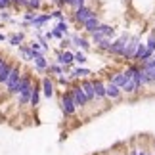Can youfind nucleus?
<instances>
[{"mask_svg":"<svg viewBox=\"0 0 155 155\" xmlns=\"http://www.w3.org/2000/svg\"><path fill=\"white\" fill-rule=\"evenodd\" d=\"M98 31H102L105 37H107V38H111V40L115 38V35H117V29L113 27V25H107V23H102V25L98 27Z\"/></svg>","mask_w":155,"mask_h":155,"instance_id":"nucleus-20","label":"nucleus"},{"mask_svg":"<svg viewBox=\"0 0 155 155\" xmlns=\"http://www.w3.org/2000/svg\"><path fill=\"white\" fill-rule=\"evenodd\" d=\"M59 105H61V111H63V115L65 117H73L75 113H77V104H75V100H73V94H71V90L67 88V92H63L61 94V98H59Z\"/></svg>","mask_w":155,"mask_h":155,"instance_id":"nucleus-1","label":"nucleus"},{"mask_svg":"<svg viewBox=\"0 0 155 155\" xmlns=\"http://www.w3.org/2000/svg\"><path fill=\"white\" fill-rule=\"evenodd\" d=\"M130 153L132 155H153V153H147V151H142V150H132Z\"/></svg>","mask_w":155,"mask_h":155,"instance_id":"nucleus-34","label":"nucleus"},{"mask_svg":"<svg viewBox=\"0 0 155 155\" xmlns=\"http://www.w3.org/2000/svg\"><path fill=\"white\" fill-rule=\"evenodd\" d=\"M146 46H147V50H151V52H155V35H151V37L147 38V42H146Z\"/></svg>","mask_w":155,"mask_h":155,"instance_id":"nucleus-33","label":"nucleus"},{"mask_svg":"<svg viewBox=\"0 0 155 155\" xmlns=\"http://www.w3.org/2000/svg\"><path fill=\"white\" fill-rule=\"evenodd\" d=\"M56 29H59V31H61L63 35H65V37H69V25H67V21H58L56 23Z\"/></svg>","mask_w":155,"mask_h":155,"instance_id":"nucleus-27","label":"nucleus"},{"mask_svg":"<svg viewBox=\"0 0 155 155\" xmlns=\"http://www.w3.org/2000/svg\"><path fill=\"white\" fill-rule=\"evenodd\" d=\"M94 90H96V100H107L105 94V82L100 79H94Z\"/></svg>","mask_w":155,"mask_h":155,"instance_id":"nucleus-17","label":"nucleus"},{"mask_svg":"<svg viewBox=\"0 0 155 155\" xmlns=\"http://www.w3.org/2000/svg\"><path fill=\"white\" fill-rule=\"evenodd\" d=\"M58 84L69 88V86H71V79H67V77H63V75H58Z\"/></svg>","mask_w":155,"mask_h":155,"instance_id":"nucleus-31","label":"nucleus"},{"mask_svg":"<svg viewBox=\"0 0 155 155\" xmlns=\"http://www.w3.org/2000/svg\"><path fill=\"white\" fill-rule=\"evenodd\" d=\"M8 35H6V33H0V42H8Z\"/></svg>","mask_w":155,"mask_h":155,"instance_id":"nucleus-35","label":"nucleus"},{"mask_svg":"<svg viewBox=\"0 0 155 155\" xmlns=\"http://www.w3.org/2000/svg\"><path fill=\"white\" fill-rule=\"evenodd\" d=\"M23 40H25V33H12L10 38H8V42H10V46L17 48L19 44H23Z\"/></svg>","mask_w":155,"mask_h":155,"instance_id":"nucleus-18","label":"nucleus"},{"mask_svg":"<svg viewBox=\"0 0 155 155\" xmlns=\"http://www.w3.org/2000/svg\"><path fill=\"white\" fill-rule=\"evenodd\" d=\"M14 65H15V61H10V59H8V61L4 63V67L0 69V90H4V84H6V81H8L12 69H14Z\"/></svg>","mask_w":155,"mask_h":155,"instance_id":"nucleus-13","label":"nucleus"},{"mask_svg":"<svg viewBox=\"0 0 155 155\" xmlns=\"http://www.w3.org/2000/svg\"><path fill=\"white\" fill-rule=\"evenodd\" d=\"M130 37L127 33H123L119 38H113L111 40V48L107 54H111V56H119V58H124V54H127V44H128Z\"/></svg>","mask_w":155,"mask_h":155,"instance_id":"nucleus-2","label":"nucleus"},{"mask_svg":"<svg viewBox=\"0 0 155 155\" xmlns=\"http://www.w3.org/2000/svg\"><path fill=\"white\" fill-rule=\"evenodd\" d=\"M105 94H107V100H119L123 96V88L117 86L113 81L107 79V82H105Z\"/></svg>","mask_w":155,"mask_h":155,"instance_id":"nucleus-9","label":"nucleus"},{"mask_svg":"<svg viewBox=\"0 0 155 155\" xmlns=\"http://www.w3.org/2000/svg\"><path fill=\"white\" fill-rule=\"evenodd\" d=\"M88 75H92V71L90 69H86V67H73L69 71V79H86Z\"/></svg>","mask_w":155,"mask_h":155,"instance_id":"nucleus-16","label":"nucleus"},{"mask_svg":"<svg viewBox=\"0 0 155 155\" xmlns=\"http://www.w3.org/2000/svg\"><path fill=\"white\" fill-rule=\"evenodd\" d=\"M33 63H35V69L38 71V73H46V69H48V58H46V54L44 52H35V59H33Z\"/></svg>","mask_w":155,"mask_h":155,"instance_id":"nucleus-8","label":"nucleus"},{"mask_svg":"<svg viewBox=\"0 0 155 155\" xmlns=\"http://www.w3.org/2000/svg\"><path fill=\"white\" fill-rule=\"evenodd\" d=\"M81 86H82V90H84L86 94V98H88V102H94L96 100V90H94V79H81Z\"/></svg>","mask_w":155,"mask_h":155,"instance_id":"nucleus-10","label":"nucleus"},{"mask_svg":"<svg viewBox=\"0 0 155 155\" xmlns=\"http://www.w3.org/2000/svg\"><path fill=\"white\" fill-rule=\"evenodd\" d=\"M153 155H155V153H153Z\"/></svg>","mask_w":155,"mask_h":155,"instance_id":"nucleus-36","label":"nucleus"},{"mask_svg":"<svg viewBox=\"0 0 155 155\" xmlns=\"http://www.w3.org/2000/svg\"><path fill=\"white\" fill-rule=\"evenodd\" d=\"M40 8H42V0H29L27 10H35V12H38Z\"/></svg>","mask_w":155,"mask_h":155,"instance_id":"nucleus-28","label":"nucleus"},{"mask_svg":"<svg viewBox=\"0 0 155 155\" xmlns=\"http://www.w3.org/2000/svg\"><path fill=\"white\" fill-rule=\"evenodd\" d=\"M71 46H73V42H71L69 37H63L61 40H59V48H61V50H69Z\"/></svg>","mask_w":155,"mask_h":155,"instance_id":"nucleus-29","label":"nucleus"},{"mask_svg":"<svg viewBox=\"0 0 155 155\" xmlns=\"http://www.w3.org/2000/svg\"><path fill=\"white\" fill-rule=\"evenodd\" d=\"M92 15H96V10L92 6H81V8L73 10V15H71V21L77 23V25H82L86 19H90Z\"/></svg>","mask_w":155,"mask_h":155,"instance_id":"nucleus-3","label":"nucleus"},{"mask_svg":"<svg viewBox=\"0 0 155 155\" xmlns=\"http://www.w3.org/2000/svg\"><path fill=\"white\" fill-rule=\"evenodd\" d=\"M56 63L63 65V67H67V65H71V67H73V65H75V52H71V50H61V48H59V50L56 52Z\"/></svg>","mask_w":155,"mask_h":155,"instance_id":"nucleus-7","label":"nucleus"},{"mask_svg":"<svg viewBox=\"0 0 155 155\" xmlns=\"http://www.w3.org/2000/svg\"><path fill=\"white\" fill-rule=\"evenodd\" d=\"M52 19H56V21H63L65 19V14L61 12V8H58V10L52 12Z\"/></svg>","mask_w":155,"mask_h":155,"instance_id":"nucleus-30","label":"nucleus"},{"mask_svg":"<svg viewBox=\"0 0 155 155\" xmlns=\"http://www.w3.org/2000/svg\"><path fill=\"white\" fill-rule=\"evenodd\" d=\"M69 90H71V94H73V100H75V104H77L79 109H84V107L90 104L88 98H86V94H84V90H82V86H81V82H79V84L69 86Z\"/></svg>","mask_w":155,"mask_h":155,"instance_id":"nucleus-5","label":"nucleus"},{"mask_svg":"<svg viewBox=\"0 0 155 155\" xmlns=\"http://www.w3.org/2000/svg\"><path fill=\"white\" fill-rule=\"evenodd\" d=\"M138 44H140V37H130L128 44H127V54H124V59H134L136 56V50H138Z\"/></svg>","mask_w":155,"mask_h":155,"instance_id":"nucleus-12","label":"nucleus"},{"mask_svg":"<svg viewBox=\"0 0 155 155\" xmlns=\"http://www.w3.org/2000/svg\"><path fill=\"white\" fill-rule=\"evenodd\" d=\"M86 61H88V58L84 52H75V63L77 65H84Z\"/></svg>","mask_w":155,"mask_h":155,"instance_id":"nucleus-26","label":"nucleus"},{"mask_svg":"<svg viewBox=\"0 0 155 155\" xmlns=\"http://www.w3.org/2000/svg\"><path fill=\"white\" fill-rule=\"evenodd\" d=\"M40 94H42V86L35 82V88H33V94H31V102H29L33 107L38 105V102H40Z\"/></svg>","mask_w":155,"mask_h":155,"instance_id":"nucleus-21","label":"nucleus"},{"mask_svg":"<svg viewBox=\"0 0 155 155\" xmlns=\"http://www.w3.org/2000/svg\"><path fill=\"white\" fill-rule=\"evenodd\" d=\"M17 50H19V56H21L23 61H33V59H35V52L31 50L29 42L27 44H19V46H17Z\"/></svg>","mask_w":155,"mask_h":155,"instance_id":"nucleus-15","label":"nucleus"},{"mask_svg":"<svg viewBox=\"0 0 155 155\" xmlns=\"http://www.w3.org/2000/svg\"><path fill=\"white\" fill-rule=\"evenodd\" d=\"M109 81H113L117 86H124V82H127V77H124V71H115L113 75H109Z\"/></svg>","mask_w":155,"mask_h":155,"instance_id":"nucleus-19","label":"nucleus"},{"mask_svg":"<svg viewBox=\"0 0 155 155\" xmlns=\"http://www.w3.org/2000/svg\"><path fill=\"white\" fill-rule=\"evenodd\" d=\"M69 6L73 10H77V8H81V6H86V0H69Z\"/></svg>","mask_w":155,"mask_h":155,"instance_id":"nucleus-32","label":"nucleus"},{"mask_svg":"<svg viewBox=\"0 0 155 155\" xmlns=\"http://www.w3.org/2000/svg\"><path fill=\"white\" fill-rule=\"evenodd\" d=\"M96 48H98V50H102V52H109V48H111V38H107V37H105L100 44H96Z\"/></svg>","mask_w":155,"mask_h":155,"instance_id":"nucleus-24","label":"nucleus"},{"mask_svg":"<svg viewBox=\"0 0 155 155\" xmlns=\"http://www.w3.org/2000/svg\"><path fill=\"white\" fill-rule=\"evenodd\" d=\"M100 25H102V21H100V17H98V14H96V15H92L90 19H86L81 27H82V31H84L86 35H90V33H94V31H98Z\"/></svg>","mask_w":155,"mask_h":155,"instance_id":"nucleus-11","label":"nucleus"},{"mask_svg":"<svg viewBox=\"0 0 155 155\" xmlns=\"http://www.w3.org/2000/svg\"><path fill=\"white\" fill-rule=\"evenodd\" d=\"M40 86H42V94L46 98H52L54 96V90H56V84H54V81L50 77H44L42 82H40Z\"/></svg>","mask_w":155,"mask_h":155,"instance_id":"nucleus-14","label":"nucleus"},{"mask_svg":"<svg viewBox=\"0 0 155 155\" xmlns=\"http://www.w3.org/2000/svg\"><path fill=\"white\" fill-rule=\"evenodd\" d=\"M104 38H105V35H104L102 31H94V33H90V42H92V44H100Z\"/></svg>","mask_w":155,"mask_h":155,"instance_id":"nucleus-23","label":"nucleus"},{"mask_svg":"<svg viewBox=\"0 0 155 155\" xmlns=\"http://www.w3.org/2000/svg\"><path fill=\"white\" fill-rule=\"evenodd\" d=\"M21 75H23V69H21V63L19 61H15V65H14V69H12V73H10V77H8V81H6V84H4V92H8L10 88H14L17 82H19V79H21Z\"/></svg>","mask_w":155,"mask_h":155,"instance_id":"nucleus-6","label":"nucleus"},{"mask_svg":"<svg viewBox=\"0 0 155 155\" xmlns=\"http://www.w3.org/2000/svg\"><path fill=\"white\" fill-rule=\"evenodd\" d=\"M46 73L58 77V75H63V73H65V67H63V65H59V63H50L48 69H46Z\"/></svg>","mask_w":155,"mask_h":155,"instance_id":"nucleus-22","label":"nucleus"},{"mask_svg":"<svg viewBox=\"0 0 155 155\" xmlns=\"http://www.w3.org/2000/svg\"><path fill=\"white\" fill-rule=\"evenodd\" d=\"M33 82V77H31V73H23L21 75V79H19V82H17V84L14 86V88H10L8 92H6V98H15L17 94L19 92H23L25 90V88L29 86Z\"/></svg>","mask_w":155,"mask_h":155,"instance_id":"nucleus-4","label":"nucleus"},{"mask_svg":"<svg viewBox=\"0 0 155 155\" xmlns=\"http://www.w3.org/2000/svg\"><path fill=\"white\" fill-rule=\"evenodd\" d=\"M35 17H37V12L35 10H25V14H23V21H27L29 25L35 21Z\"/></svg>","mask_w":155,"mask_h":155,"instance_id":"nucleus-25","label":"nucleus"}]
</instances>
